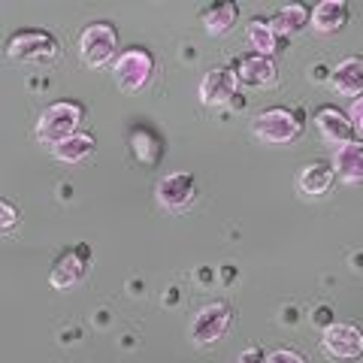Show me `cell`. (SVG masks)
Masks as SVG:
<instances>
[{"label":"cell","mask_w":363,"mask_h":363,"mask_svg":"<svg viewBox=\"0 0 363 363\" xmlns=\"http://www.w3.org/2000/svg\"><path fill=\"white\" fill-rule=\"evenodd\" d=\"M91 152H94V136L91 133H76L52 149V155L58 157L61 164H79V161H85Z\"/></svg>","instance_id":"obj_19"},{"label":"cell","mask_w":363,"mask_h":363,"mask_svg":"<svg viewBox=\"0 0 363 363\" xmlns=\"http://www.w3.org/2000/svg\"><path fill=\"white\" fill-rule=\"evenodd\" d=\"M118 49V33L106 21H94L88 25L82 33H79V58H82L85 67L97 70L112 61V55Z\"/></svg>","instance_id":"obj_4"},{"label":"cell","mask_w":363,"mask_h":363,"mask_svg":"<svg viewBox=\"0 0 363 363\" xmlns=\"http://www.w3.org/2000/svg\"><path fill=\"white\" fill-rule=\"evenodd\" d=\"M230 324H233V309L224 300H212L191 321V339H194V345H212L230 330Z\"/></svg>","instance_id":"obj_6"},{"label":"cell","mask_w":363,"mask_h":363,"mask_svg":"<svg viewBox=\"0 0 363 363\" xmlns=\"http://www.w3.org/2000/svg\"><path fill=\"white\" fill-rule=\"evenodd\" d=\"M303 133V121L297 112H291L285 106H272L257 112L252 118V136L264 145H285L294 143Z\"/></svg>","instance_id":"obj_2"},{"label":"cell","mask_w":363,"mask_h":363,"mask_svg":"<svg viewBox=\"0 0 363 363\" xmlns=\"http://www.w3.org/2000/svg\"><path fill=\"white\" fill-rule=\"evenodd\" d=\"M245 43H248V49H252V55H264V58H269V55L279 49V33H276V28H272V21L252 18V25H248V30H245Z\"/></svg>","instance_id":"obj_18"},{"label":"cell","mask_w":363,"mask_h":363,"mask_svg":"<svg viewBox=\"0 0 363 363\" xmlns=\"http://www.w3.org/2000/svg\"><path fill=\"white\" fill-rule=\"evenodd\" d=\"M194 197H197V182L191 173H169V176H164L161 182H157V188H155L157 206H164L169 212H179V209L191 206Z\"/></svg>","instance_id":"obj_8"},{"label":"cell","mask_w":363,"mask_h":363,"mask_svg":"<svg viewBox=\"0 0 363 363\" xmlns=\"http://www.w3.org/2000/svg\"><path fill=\"white\" fill-rule=\"evenodd\" d=\"M112 73H116V85L121 91L136 94V91H143L149 85V79L155 73V58H152V52H145V49H128L116 58Z\"/></svg>","instance_id":"obj_5"},{"label":"cell","mask_w":363,"mask_h":363,"mask_svg":"<svg viewBox=\"0 0 363 363\" xmlns=\"http://www.w3.org/2000/svg\"><path fill=\"white\" fill-rule=\"evenodd\" d=\"M18 224V209L13 206V200H0V230L9 233Z\"/></svg>","instance_id":"obj_23"},{"label":"cell","mask_w":363,"mask_h":363,"mask_svg":"<svg viewBox=\"0 0 363 363\" xmlns=\"http://www.w3.org/2000/svg\"><path fill=\"white\" fill-rule=\"evenodd\" d=\"M236 363H267V354H264V351H260L257 345H252V348H245V351H242Z\"/></svg>","instance_id":"obj_25"},{"label":"cell","mask_w":363,"mask_h":363,"mask_svg":"<svg viewBox=\"0 0 363 363\" xmlns=\"http://www.w3.org/2000/svg\"><path fill=\"white\" fill-rule=\"evenodd\" d=\"M6 58L13 61H52L58 58V40L45 30H18L6 40Z\"/></svg>","instance_id":"obj_7"},{"label":"cell","mask_w":363,"mask_h":363,"mask_svg":"<svg viewBox=\"0 0 363 363\" xmlns=\"http://www.w3.org/2000/svg\"><path fill=\"white\" fill-rule=\"evenodd\" d=\"M130 145H133V155H136V161H140V164H145V167L157 164L155 157L149 155V149H152L155 155H161V145H157V140L152 136V130H145V128H136V130L130 133Z\"/></svg>","instance_id":"obj_21"},{"label":"cell","mask_w":363,"mask_h":363,"mask_svg":"<svg viewBox=\"0 0 363 363\" xmlns=\"http://www.w3.org/2000/svg\"><path fill=\"white\" fill-rule=\"evenodd\" d=\"M315 124H318V130H321V140L327 143V145H345V143H351V121H348V116H342L336 106H321L315 112Z\"/></svg>","instance_id":"obj_12"},{"label":"cell","mask_w":363,"mask_h":363,"mask_svg":"<svg viewBox=\"0 0 363 363\" xmlns=\"http://www.w3.org/2000/svg\"><path fill=\"white\" fill-rule=\"evenodd\" d=\"M333 167H327L321 161L315 164H306L300 173H297V191L303 197H324L333 185Z\"/></svg>","instance_id":"obj_15"},{"label":"cell","mask_w":363,"mask_h":363,"mask_svg":"<svg viewBox=\"0 0 363 363\" xmlns=\"http://www.w3.org/2000/svg\"><path fill=\"white\" fill-rule=\"evenodd\" d=\"M309 16H312V9H306L300 4H291V6H281L276 18H272V28H276V33H300L306 25H309Z\"/></svg>","instance_id":"obj_20"},{"label":"cell","mask_w":363,"mask_h":363,"mask_svg":"<svg viewBox=\"0 0 363 363\" xmlns=\"http://www.w3.org/2000/svg\"><path fill=\"white\" fill-rule=\"evenodd\" d=\"M240 18V4H212L203 9V28L209 37H224Z\"/></svg>","instance_id":"obj_17"},{"label":"cell","mask_w":363,"mask_h":363,"mask_svg":"<svg viewBox=\"0 0 363 363\" xmlns=\"http://www.w3.org/2000/svg\"><path fill=\"white\" fill-rule=\"evenodd\" d=\"M85 121V106L76 104V100H61V104H52L49 109H43V116L37 121V140L43 145H58L64 140L79 133V124Z\"/></svg>","instance_id":"obj_1"},{"label":"cell","mask_w":363,"mask_h":363,"mask_svg":"<svg viewBox=\"0 0 363 363\" xmlns=\"http://www.w3.org/2000/svg\"><path fill=\"white\" fill-rule=\"evenodd\" d=\"M333 176L342 185H363V143H345L333 155Z\"/></svg>","instance_id":"obj_11"},{"label":"cell","mask_w":363,"mask_h":363,"mask_svg":"<svg viewBox=\"0 0 363 363\" xmlns=\"http://www.w3.org/2000/svg\"><path fill=\"white\" fill-rule=\"evenodd\" d=\"M330 85L339 97H360L363 94V58L360 55H351V58H342L336 64Z\"/></svg>","instance_id":"obj_13"},{"label":"cell","mask_w":363,"mask_h":363,"mask_svg":"<svg viewBox=\"0 0 363 363\" xmlns=\"http://www.w3.org/2000/svg\"><path fill=\"white\" fill-rule=\"evenodd\" d=\"M348 121H351V130H354V133L360 136V143H363V97H357L354 104H351Z\"/></svg>","instance_id":"obj_24"},{"label":"cell","mask_w":363,"mask_h":363,"mask_svg":"<svg viewBox=\"0 0 363 363\" xmlns=\"http://www.w3.org/2000/svg\"><path fill=\"white\" fill-rule=\"evenodd\" d=\"M85 269H88V252L85 248H70V252H64L58 260H55L52 267V288L58 291H67L79 285V281L85 279Z\"/></svg>","instance_id":"obj_10"},{"label":"cell","mask_w":363,"mask_h":363,"mask_svg":"<svg viewBox=\"0 0 363 363\" xmlns=\"http://www.w3.org/2000/svg\"><path fill=\"white\" fill-rule=\"evenodd\" d=\"M348 25V4L345 0H324L309 16V28L315 33H339Z\"/></svg>","instance_id":"obj_14"},{"label":"cell","mask_w":363,"mask_h":363,"mask_svg":"<svg viewBox=\"0 0 363 363\" xmlns=\"http://www.w3.org/2000/svg\"><path fill=\"white\" fill-rule=\"evenodd\" d=\"M321 351L336 363H351L363 357V330L351 321H333L321 333Z\"/></svg>","instance_id":"obj_3"},{"label":"cell","mask_w":363,"mask_h":363,"mask_svg":"<svg viewBox=\"0 0 363 363\" xmlns=\"http://www.w3.org/2000/svg\"><path fill=\"white\" fill-rule=\"evenodd\" d=\"M267 363H309V360L294 348H272L267 351Z\"/></svg>","instance_id":"obj_22"},{"label":"cell","mask_w":363,"mask_h":363,"mask_svg":"<svg viewBox=\"0 0 363 363\" xmlns=\"http://www.w3.org/2000/svg\"><path fill=\"white\" fill-rule=\"evenodd\" d=\"M236 85H240L236 70H230V67H215V70L203 76L200 100L206 106H224V104H230V97L236 94Z\"/></svg>","instance_id":"obj_9"},{"label":"cell","mask_w":363,"mask_h":363,"mask_svg":"<svg viewBox=\"0 0 363 363\" xmlns=\"http://www.w3.org/2000/svg\"><path fill=\"white\" fill-rule=\"evenodd\" d=\"M236 79L242 85H272L276 82V64L272 58H264V55H245L236 64Z\"/></svg>","instance_id":"obj_16"}]
</instances>
